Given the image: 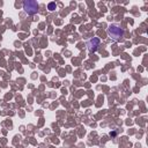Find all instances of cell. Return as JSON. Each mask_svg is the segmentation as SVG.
Listing matches in <instances>:
<instances>
[{
    "label": "cell",
    "instance_id": "4",
    "mask_svg": "<svg viewBox=\"0 0 148 148\" xmlns=\"http://www.w3.org/2000/svg\"><path fill=\"white\" fill-rule=\"evenodd\" d=\"M47 8H49L50 10H54V9H56V3H54V2H50L49 6H47Z\"/></svg>",
    "mask_w": 148,
    "mask_h": 148
},
{
    "label": "cell",
    "instance_id": "3",
    "mask_svg": "<svg viewBox=\"0 0 148 148\" xmlns=\"http://www.w3.org/2000/svg\"><path fill=\"white\" fill-rule=\"evenodd\" d=\"M98 45H99V39H98V38H96V37H94V38L89 39V40H88V43H87L88 50H89L90 52H95V51L97 50V46H98Z\"/></svg>",
    "mask_w": 148,
    "mask_h": 148
},
{
    "label": "cell",
    "instance_id": "2",
    "mask_svg": "<svg viewBox=\"0 0 148 148\" xmlns=\"http://www.w3.org/2000/svg\"><path fill=\"white\" fill-rule=\"evenodd\" d=\"M23 9L28 15H34L38 10V3L34 0H25L23 2Z\"/></svg>",
    "mask_w": 148,
    "mask_h": 148
},
{
    "label": "cell",
    "instance_id": "1",
    "mask_svg": "<svg viewBox=\"0 0 148 148\" xmlns=\"http://www.w3.org/2000/svg\"><path fill=\"white\" fill-rule=\"evenodd\" d=\"M108 34H109V36H110L112 39H114V40H119V39H121V38L124 37V30H123L120 27L116 25V24H111V25L109 27Z\"/></svg>",
    "mask_w": 148,
    "mask_h": 148
}]
</instances>
